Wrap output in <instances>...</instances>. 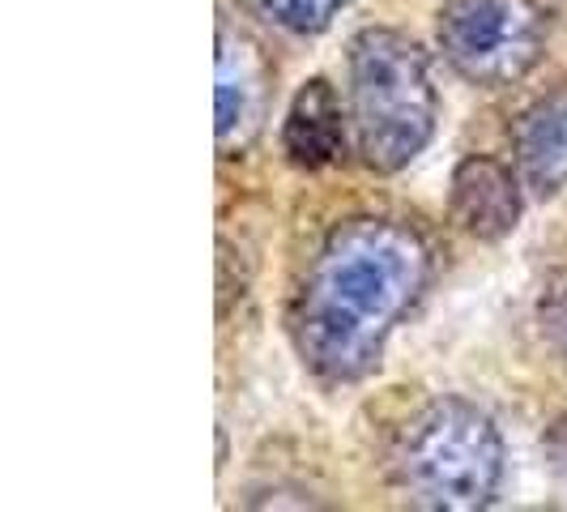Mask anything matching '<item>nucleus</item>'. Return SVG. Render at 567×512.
I'll list each match as a JSON object with an SVG mask.
<instances>
[{
	"mask_svg": "<svg viewBox=\"0 0 567 512\" xmlns=\"http://www.w3.org/2000/svg\"><path fill=\"white\" fill-rule=\"evenodd\" d=\"M218 154L235 158L260 137L269 107V64L252 34L218 22Z\"/></svg>",
	"mask_w": 567,
	"mask_h": 512,
	"instance_id": "nucleus-5",
	"label": "nucleus"
},
{
	"mask_svg": "<svg viewBox=\"0 0 567 512\" xmlns=\"http://www.w3.org/2000/svg\"><path fill=\"white\" fill-rule=\"evenodd\" d=\"M449 214L456 231H465L478 244H499L520 227L525 214V184L512 167L491 154L461 158L449 184Z\"/></svg>",
	"mask_w": 567,
	"mask_h": 512,
	"instance_id": "nucleus-6",
	"label": "nucleus"
},
{
	"mask_svg": "<svg viewBox=\"0 0 567 512\" xmlns=\"http://www.w3.org/2000/svg\"><path fill=\"white\" fill-rule=\"evenodd\" d=\"M431 274L435 253L410 218L354 214L338 223L320 239L290 308L295 355L324 385L368 380Z\"/></svg>",
	"mask_w": 567,
	"mask_h": 512,
	"instance_id": "nucleus-1",
	"label": "nucleus"
},
{
	"mask_svg": "<svg viewBox=\"0 0 567 512\" xmlns=\"http://www.w3.org/2000/svg\"><path fill=\"white\" fill-rule=\"evenodd\" d=\"M512 167L529 197L550 201L567 188V85L520 112L512 133Z\"/></svg>",
	"mask_w": 567,
	"mask_h": 512,
	"instance_id": "nucleus-7",
	"label": "nucleus"
},
{
	"mask_svg": "<svg viewBox=\"0 0 567 512\" xmlns=\"http://www.w3.org/2000/svg\"><path fill=\"white\" fill-rule=\"evenodd\" d=\"M346 124H350V112H341L338 90L324 78L303 82L282 120L286 163L299 171H320L338 163L346 150Z\"/></svg>",
	"mask_w": 567,
	"mask_h": 512,
	"instance_id": "nucleus-8",
	"label": "nucleus"
},
{
	"mask_svg": "<svg viewBox=\"0 0 567 512\" xmlns=\"http://www.w3.org/2000/svg\"><path fill=\"white\" fill-rule=\"evenodd\" d=\"M504 465L508 449L495 419L456 393L423 401L389 444V483L410 509H491L504 487Z\"/></svg>",
	"mask_w": 567,
	"mask_h": 512,
	"instance_id": "nucleus-2",
	"label": "nucleus"
},
{
	"mask_svg": "<svg viewBox=\"0 0 567 512\" xmlns=\"http://www.w3.org/2000/svg\"><path fill=\"white\" fill-rule=\"evenodd\" d=\"M350 0H256V9L265 18H274L290 34H320V30L333 27L341 9Z\"/></svg>",
	"mask_w": 567,
	"mask_h": 512,
	"instance_id": "nucleus-9",
	"label": "nucleus"
},
{
	"mask_svg": "<svg viewBox=\"0 0 567 512\" xmlns=\"http://www.w3.org/2000/svg\"><path fill=\"white\" fill-rule=\"evenodd\" d=\"M346 112L363 167L398 175L440 129V90L426 52L401 30L368 27L350 39Z\"/></svg>",
	"mask_w": 567,
	"mask_h": 512,
	"instance_id": "nucleus-3",
	"label": "nucleus"
},
{
	"mask_svg": "<svg viewBox=\"0 0 567 512\" xmlns=\"http://www.w3.org/2000/svg\"><path fill=\"white\" fill-rule=\"evenodd\" d=\"M444 60L478 90L525 82L546 57V9L538 0H440Z\"/></svg>",
	"mask_w": 567,
	"mask_h": 512,
	"instance_id": "nucleus-4",
	"label": "nucleus"
}]
</instances>
